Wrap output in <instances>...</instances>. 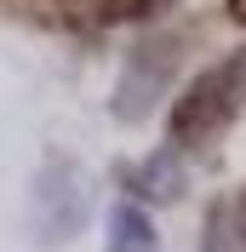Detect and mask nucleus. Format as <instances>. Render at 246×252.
I'll return each instance as SVG.
<instances>
[{
  "mask_svg": "<svg viewBox=\"0 0 246 252\" xmlns=\"http://www.w3.org/2000/svg\"><path fill=\"white\" fill-rule=\"evenodd\" d=\"M29 223H34V235H40V247L75 241L80 223H86V178H80V166L69 155H58V149L40 160V172H34V184H29Z\"/></svg>",
  "mask_w": 246,
  "mask_h": 252,
  "instance_id": "2",
  "label": "nucleus"
},
{
  "mask_svg": "<svg viewBox=\"0 0 246 252\" xmlns=\"http://www.w3.org/2000/svg\"><path fill=\"white\" fill-rule=\"evenodd\" d=\"M103 252H160V235H154V218L138 201H115L109 206V247Z\"/></svg>",
  "mask_w": 246,
  "mask_h": 252,
  "instance_id": "3",
  "label": "nucleus"
},
{
  "mask_svg": "<svg viewBox=\"0 0 246 252\" xmlns=\"http://www.w3.org/2000/svg\"><path fill=\"white\" fill-rule=\"evenodd\" d=\"M126 189H138L143 201H178L184 195V160L172 149H160V155H149L143 166L126 172Z\"/></svg>",
  "mask_w": 246,
  "mask_h": 252,
  "instance_id": "4",
  "label": "nucleus"
},
{
  "mask_svg": "<svg viewBox=\"0 0 246 252\" xmlns=\"http://www.w3.org/2000/svg\"><path fill=\"white\" fill-rule=\"evenodd\" d=\"M241 109H246V52H235L184 86V97L172 103V121H166L172 143H212Z\"/></svg>",
  "mask_w": 246,
  "mask_h": 252,
  "instance_id": "1",
  "label": "nucleus"
},
{
  "mask_svg": "<svg viewBox=\"0 0 246 252\" xmlns=\"http://www.w3.org/2000/svg\"><path fill=\"white\" fill-rule=\"evenodd\" d=\"M154 6H166V0H103V17L109 23H138V17H149Z\"/></svg>",
  "mask_w": 246,
  "mask_h": 252,
  "instance_id": "6",
  "label": "nucleus"
},
{
  "mask_svg": "<svg viewBox=\"0 0 246 252\" xmlns=\"http://www.w3.org/2000/svg\"><path fill=\"white\" fill-rule=\"evenodd\" d=\"M229 17H235V23H246V0H229Z\"/></svg>",
  "mask_w": 246,
  "mask_h": 252,
  "instance_id": "7",
  "label": "nucleus"
},
{
  "mask_svg": "<svg viewBox=\"0 0 246 252\" xmlns=\"http://www.w3.org/2000/svg\"><path fill=\"white\" fill-rule=\"evenodd\" d=\"M229 218H235V201H217L206 218V252H229Z\"/></svg>",
  "mask_w": 246,
  "mask_h": 252,
  "instance_id": "5",
  "label": "nucleus"
}]
</instances>
